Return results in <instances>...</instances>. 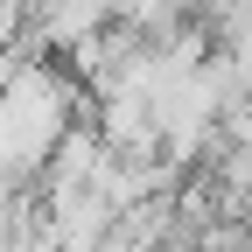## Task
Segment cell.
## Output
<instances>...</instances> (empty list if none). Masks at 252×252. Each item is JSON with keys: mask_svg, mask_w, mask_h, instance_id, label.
I'll return each mask as SVG.
<instances>
[{"mask_svg": "<svg viewBox=\"0 0 252 252\" xmlns=\"http://www.w3.org/2000/svg\"><path fill=\"white\" fill-rule=\"evenodd\" d=\"M119 14L133 21V28H168L182 14V0H119Z\"/></svg>", "mask_w": 252, "mask_h": 252, "instance_id": "cell-1", "label": "cell"}]
</instances>
